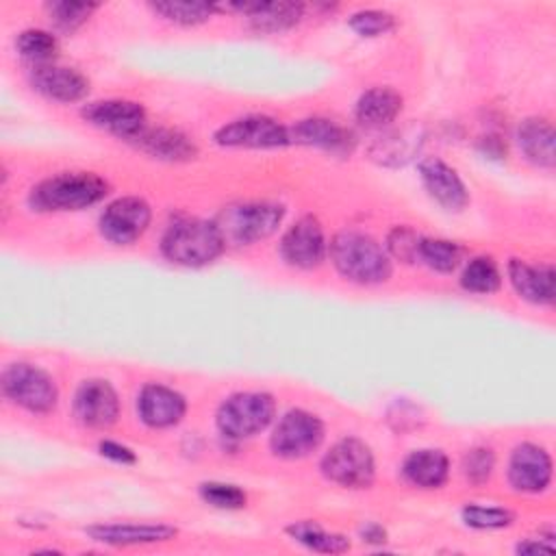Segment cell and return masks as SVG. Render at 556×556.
<instances>
[{"label": "cell", "mask_w": 556, "mask_h": 556, "mask_svg": "<svg viewBox=\"0 0 556 556\" xmlns=\"http://www.w3.org/2000/svg\"><path fill=\"white\" fill-rule=\"evenodd\" d=\"M230 9L243 11L258 33H282L295 26L304 13L300 2H243L230 4Z\"/></svg>", "instance_id": "cell-21"}, {"label": "cell", "mask_w": 556, "mask_h": 556, "mask_svg": "<svg viewBox=\"0 0 556 556\" xmlns=\"http://www.w3.org/2000/svg\"><path fill=\"white\" fill-rule=\"evenodd\" d=\"M460 517L469 528H476V530H497L515 521V515L508 508L478 506V504H467L460 510Z\"/></svg>", "instance_id": "cell-31"}, {"label": "cell", "mask_w": 556, "mask_h": 556, "mask_svg": "<svg viewBox=\"0 0 556 556\" xmlns=\"http://www.w3.org/2000/svg\"><path fill=\"white\" fill-rule=\"evenodd\" d=\"M350 28L361 35V37H380L384 33H389L395 26V20L391 13L380 11V9H363L356 11L350 20H348Z\"/></svg>", "instance_id": "cell-33"}, {"label": "cell", "mask_w": 556, "mask_h": 556, "mask_svg": "<svg viewBox=\"0 0 556 556\" xmlns=\"http://www.w3.org/2000/svg\"><path fill=\"white\" fill-rule=\"evenodd\" d=\"M500 282H502V274L491 256L471 258L460 274L463 289L471 293H482V295L493 293L500 289Z\"/></svg>", "instance_id": "cell-27"}, {"label": "cell", "mask_w": 556, "mask_h": 556, "mask_svg": "<svg viewBox=\"0 0 556 556\" xmlns=\"http://www.w3.org/2000/svg\"><path fill=\"white\" fill-rule=\"evenodd\" d=\"M200 497L204 502H208L215 508H241L248 502V495L243 489H239L237 484H228V482H204L200 484Z\"/></svg>", "instance_id": "cell-34"}, {"label": "cell", "mask_w": 556, "mask_h": 556, "mask_svg": "<svg viewBox=\"0 0 556 556\" xmlns=\"http://www.w3.org/2000/svg\"><path fill=\"white\" fill-rule=\"evenodd\" d=\"M289 536L298 543H302L304 547L313 549V552H321V554H341L350 549V541L343 534H334L324 530L319 523L315 521H295L287 528Z\"/></svg>", "instance_id": "cell-26"}, {"label": "cell", "mask_w": 556, "mask_h": 556, "mask_svg": "<svg viewBox=\"0 0 556 556\" xmlns=\"http://www.w3.org/2000/svg\"><path fill=\"white\" fill-rule=\"evenodd\" d=\"M289 139L302 146H313L332 154H348L354 148V135L328 117H308L289 128Z\"/></svg>", "instance_id": "cell-18"}, {"label": "cell", "mask_w": 556, "mask_h": 556, "mask_svg": "<svg viewBox=\"0 0 556 556\" xmlns=\"http://www.w3.org/2000/svg\"><path fill=\"white\" fill-rule=\"evenodd\" d=\"M324 439V424L317 415L293 408L280 417L269 439L271 452L282 458H300L319 447Z\"/></svg>", "instance_id": "cell-8"}, {"label": "cell", "mask_w": 556, "mask_h": 556, "mask_svg": "<svg viewBox=\"0 0 556 556\" xmlns=\"http://www.w3.org/2000/svg\"><path fill=\"white\" fill-rule=\"evenodd\" d=\"M328 250L337 271L352 282L378 285L391 276V256L365 232L341 230L332 237Z\"/></svg>", "instance_id": "cell-1"}, {"label": "cell", "mask_w": 556, "mask_h": 556, "mask_svg": "<svg viewBox=\"0 0 556 556\" xmlns=\"http://www.w3.org/2000/svg\"><path fill=\"white\" fill-rule=\"evenodd\" d=\"M402 111V96L391 87H371L356 102V119L365 126L380 128L391 124Z\"/></svg>", "instance_id": "cell-25"}, {"label": "cell", "mask_w": 556, "mask_h": 556, "mask_svg": "<svg viewBox=\"0 0 556 556\" xmlns=\"http://www.w3.org/2000/svg\"><path fill=\"white\" fill-rule=\"evenodd\" d=\"M74 413L89 428H109L117 421L119 397L111 382L102 378L85 380L74 395Z\"/></svg>", "instance_id": "cell-13"}, {"label": "cell", "mask_w": 556, "mask_h": 556, "mask_svg": "<svg viewBox=\"0 0 556 556\" xmlns=\"http://www.w3.org/2000/svg\"><path fill=\"white\" fill-rule=\"evenodd\" d=\"M517 552H521V554H528V552H554V545H549V543H528V541H523V543H519L517 545Z\"/></svg>", "instance_id": "cell-39"}, {"label": "cell", "mask_w": 556, "mask_h": 556, "mask_svg": "<svg viewBox=\"0 0 556 556\" xmlns=\"http://www.w3.org/2000/svg\"><path fill=\"white\" fill-rule=\"evenodd\" d=\"M215 143L224 148H282L291 143L289 128L267 115H245L215 130Z\"/></svg>", "instance_id": "cell-9"}, {"label": "cell", "mask_w": 556, "mask_h": 556, "mask_svg": "<svg viewBox=\"0 0 556 556\" xmlns=\"http://www.w3.org/2000/svg\"><path fill=\"white\" fill-rule=\"evenodd\" d=\"M93 541L109 545L159 543L176 536V528L165 523H98L85 530Z\"/></svg>", "instance_id": "cell-20"}, {"label": "cell", "mask_w": 556, "mask_h": 556, "mask_svg": "<svg viewBox=\"0 0 556 556\" xmlns=\"http://www.w3.org/2000/svg\"><path fill=\"white\" fill-rule=\"evenodd\" d=\"M150 7H152L154 13L163 15L165 20H169L174 24H182V26L202 24L217 9L215 4L191 2V0H165V2H152Z\"/></svg>", "instance_id": "cell-28"}, {"label": "cell", "mask_w": 556, "mask_h": 556, "mask_svg": "<svg viewBox=\"0 0 556 556\" xmlns=\"http://www.w3.org/2000/svg\"><path fill=\"white\" fill-rule=\"evenodd\" d=\"M419 241H421V237L415 230L397 226L387 237V254H391L404 263H413V261H417V254H419Z\"/></svg>", "instance_id": "cell-35"}, {"label": "cell", "mask_w": 556, "mask_h": 556, "mask_svg": "<svg viewBox=\"0 0 556 556\" xmlns=\"http://www.w3.org/2000/svg\"><path fill=\"white\" fill-rule=\"evenodd\" d=\"M276 402L265 391H239L222 402L217 428L226 439H245L269 426Z\"/></svg>", "instance_id": "cell-5"}, {"label": "cell", "mask_w": 556, "mask_h": 556, "mask_svg": "<svg viewBox=\"0 0 556 556\" xmlns=\"http://www.w3.org/2000/svg\"><path fill=\"white\" fill-rule=\"evenodd\" d=\"M417 261L426 263L434 271L450 274V271L456 269V265L460 261V248L454 241H447V239H426V237H421Z\"/></svg>", "instance_id": "cell-30"}, {"label": "cell", "mask_w": 556, "mask_h": 556, "mask_svg": "<svg viewBox=\"0 0 556 556\" xmlns=\"http://www.w3.org/2000/svg\"><path fill=\"white\" fill-rule=\"evenodd\" d=\"M554 126L543 117H528L517 128V143L528 161L539 167H554Z\"/></svg>", "instance_id": "cell-23"}, {"label": "cell", "mask_w": 556, "mask_h": 556, "mask_svg": "<svg viewBox=\"0 0 556 556\" xmlns=\"http://www.w3.org/2000/svg\"><path fill=\"white\" fill-rule=\"evenodd\" d=\"M328 243L324 237L321 224L313 215L300 217L282 237L280 254L282 258L298 269H313L326 256Z\"/></svg>", "instance_id": "cell-11"}, {"label": "cell", "mask_w": 556, "mask_h": 556, "mask_svg": "<svg viewBox=\"0 0 556 556\" xmlns=\"http://www.w3.org/2000/svg\"><path fill=\"white\" fill-rule=\"evenodd\" d=\"M493 465H495V456L489 447H473L463 458V473L467 476V480L480 484L491 476Z\"/></svg>", "instance_id": "cell-36"}, {"label": "cell", "mask_w": 556, "mask_h": 556, "mask_svg": "<svg viewBox=\"0 0 556 556\" xmlns=\"http://www.w3.org/2000/svg\"><path fill=\"white\" fill-rule=\"evenodd\" d=\"M98 9V4L93 2H50L48 4V13L52 17V22L63 28V30H74L80 24H85L89 20V15Z\"/></svg>", "instance_id": "cell-32"}, {"label": "cell", "mask_w": 556, "mask_h": 556, "mask_svg": "<svg viewBox=\"0 0 556 556\" xmlns=\"http://www.w3.org/2000/svg\"><path fill=\"white\" fill-rule=\"evenodd\" d=\"M285 217V206L276 202H241L224 208L215 222L226 243L248 245L269 237Z\"/></svg>", "instance_id": "cell-4"}, {"label": "cell", "mask_w": 556, "mask_h": 556, "mask_svg": "<svg viewBox=\"0 0 556 556\" xmlns=\"http://www.w3.org/2000/svg\"><path fill=\"white\" fill-rule=\"evenodd\" d=\"M30 85L56 102H78L89 91V80L78 70L52 63L35 65L30 72Z\"/></svg>", "instance_id": "cell-17"}, {"label": "cell", "mask_w": 556, "mask_h": 556, "mask_svg": "<svg viewBox=\"0 0 556 556\" xmlns=\"http://www.w3.org/2000/svg\"><path fill=\"white\" fill-rule=\"evenodd\" d=\"M2 391L7 400L35 415L50 413L59 400L54 380L30 363L7 365L2 371Z\"/></svg>", "instance_id": "cell-6"}, {"label": "cell", "mask_w": 556, "mask_h": 556, "mask_svg": "<svg viewBox=\"0 0 556 556\" xmlns=\"http://www.w3.org/2000/svg\"><path fill=\"white\" fill-rule=\"evenodd\" d=\"M224 248H226V241L217 224L198 219V217L174 222L165 230L161 241L163 254L172 263L187 265V267H200L215 261Z\"/></svg>", "instance_id": "cell-2"}, {"label": "cell", "mask_w": 556, "mask_h": 556, "mask_svg": "<svg viewBox=\"0 0 556 556\" xmlns=\"http://www.w3.org/2000/svg\"><path fill=\"white\" fill-rule=\"evenodd\" d=\"M361 536H363V541H367V543H382L384 536H387V532H384V528L378 526V523H367V526L361 528Z\"/></svg>", "instance_id": "cell-38"}, {"label": "cell", "mask_w": 556, "mask_h": 556, "mask_svg": "<svg viewBox=\"0 0 556 556\" xmlns=\"http://www.w3.org/2000/svg\"><path fill=\"white\" fill-rule=\"evenodd\" d=\"M135 139L143 152L161 161H189L198 154L191 137L176 128H143Z\"/></svg>", "instance_id": "cell-22"}, {"label": "cell", "mask_w": 556, "mask_h": 556, "mask_svg": "<svg viewBox=\"0 0 556 556\" xmlns=\"http://www.w3.org/2000/svg\"><path fill=\"white\" fill-rule=\"evenodd\" d=\"M106 191V180L93 172H63L41 180L30 193V204L37 211H80L100 202Z\"/></svg>", "instance_id": "cell-3"}, {"label": "cell", "mask_w": 556, "mask_h": 556, "mask_svg": "<svg viewBox=\"0 0 556 556\" xmlns=\"http://www.w3.org/2000/svg\"><path fill=\"white\" fill-rule=\"evenodd\" d=\"M508 278L515 291L532 302L547 306L554 302L556 293V274L552 265H530L519 258H510L508 263Z\"/></svg>", "instance_id": "cell-19"}, {"label": "cell", "mask_w": 556, "mask_h": 556, "mask_svg": "<svg viewBox=\"0 0 556 556\" xmlns=\"http://www.w3.org/2000/svg\"><path fill=\"white\" fill-rule=\"evenodd\" d=\"M17 52L28 59L35 61L37 65H46L54 59L56 50H59V41L52 33L41 30V28H26L17 35L15 39Z\"/></svg>", "instance_id": "cell-29"}, {"label": "cell", "mask_w": 556, "mask_h": 556, "mask_svg": "<svg viewBox=\"0 0 556 556\" xmlns=\"http://www.w3.org/2000/svg\"><path fill=\"white\" fill-rule=\"evenodd\" d=\"M150 204L137 195L117 198L100 215V232L115 245H128L137 241L150 226Z\"/></svg>", "instance_id": "cell-10"}, {"label": "cell", "mask_w": 556, "mask_h": 556, "mask_svg": "<svg viewBox=\"0 0 556 556\" xmlns=\"http://www.w3.org/2000/svg\"><path fill=\"white\" fill-rule=\"evenodd\" d=\"M404 478L421 489H437L447 480L450 460L441 450H415L402 463Z\"/></svg>", "instance_id": "cell-24"}, {"label": "cell", "mask_w": 556, "mask_h": 556, "mask_svg": "<svg viewBox=\"0 0 556 556\" xmlns=\"http://www.w3.org/2000/svg\"><path fill=\"white\" fill-rule=\"evenodd\" d=\"M83 117L113 135L135 139L146 128V111L132 100H98L83 106Z\"/></svg>", "instance_id": "cell-12"}, {"label": "cell", "mask_w": 556, "mask_h": 556, "mask_svg": "<svg viewBox=\"0 0 556 556\" xmlns=\"http://www.w3.org/2000/svg\"><path fill=\"white\" fill-rule=\"evenodd\" d=\"M100 454L106 456V458H111V460L124 463V465H130V463L137 460L135 454H132V450H128L126 445H119V443H115V441H102V443H100Z\"/></svg>", "instance_id": "cell-37"}, {"label": "cell", "mask_w": 556, "mask_h": 556, "mask_svg": "<svg viewBox=\"0 0 556 556\" xmlns=\"http://www.w3.org/2000/svg\"><path fill=\"white\" fill-rule=\"evenodd\" d=\"M137 410L141 421L148 424L150 428H169L185 417L187 402L172 387L150 382L139 393Z\"/></svg>", "instance_id": "cell-16"}, {"label": "cell", "mask_w": 556, "mask_h": 556, "mask_svg": "<svg viewBox=\"0 0 556 556\" xmlns=\"http://www.w3.org/2000/svg\"><path fill=\"white\" fill-rule=\"evenodd\" d=\"M419 178L434 202L447 211H460L469 202V193L454 167L437 156L419 161Z\"/></svg>", "instance_id": "cell-15"}, {"label": "cell", "mask_w": 556, "mask_h": 556, "mask_svg": "<svg viewBox=\"0 0 556 556\" xmlns=\"http://www.w3.org/2000/svg\"><path fill=\"white\" fill-rule=\"evenodd\" d=\"M324 476L348 489H365L371 484L376 463L369 445L356 437L337 441L321 458Z\"/></svg>", "instance_id": "cell-7"}, {"label": "cell", "mask_w": 556, "mask_h": 556, "mask_svg": "<svg viewBox=\"0 0 556 556\" xmlns=\"http://www.w3.org/2000/svg\"><path fill=\"white\" fill-rule=\"evenodd\" d=\"M508 480L517 491L539 493L552 480V458L536 443H521L508 460Z\"/></svg>", "instance_id": "cell-14"}]
</instances>
